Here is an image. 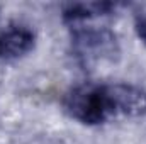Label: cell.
<instances>
[{"instance_id":"5b68a950","label":"cell","mask_w":146,"mask_h":144,"mask_svg":"<svg viewBox=\"0 0 146 144\" xmlns=\"http://www.w3.org/2000/svg\"><path fill=\"white\" fill-rule=\"evenodd\" d=\"M134 26H136V32H138L139 39L146 44V14L145 12L136 14V17H134Z\"/></svg>"},{"instance_id":"7a4b0ae2","label":"cell","mask_w":146,"mask_h":144,"mask_svg":"<svg viewBox=\"0 0 146 144\" xmlns=\"http://www.w3.org/2000/svg\"><path fill=\"white\" fill-rule=\"evenodd\" d=\"M72 44L76 58L85 63L99 61H114L119 56V44L115 34L107 27L85 26L83 22L72 24Z\"/></svg>"},{"instance_id":"277c9868","label":"cell","mask_w":146,"mask_h":144,"mask_svg":"<svg viewBox=\"0 0 146 144\" xmlns=\"http://www.w3.org/2000/svg\"><path fill=\"white\" fill-rule=\"evenodd\" d=\"M115 5L110 2H87V3H66L63 7V19L70 24L87 22L99 15H107Z\"/></svg>"},{"instance_id":"3957f363","label":"cell","mask_w":146,"mask_h":144,"mask_svg":"<svg viewBox=\"0 0 146 144\" xmlns=\"http://www.w3.org/2000/svg\"><path fill=\"white\" fill-rule=\"evenodd\" d=\"M34 32L24 26H12L0 32V59L10 61L26 56L34 48Z\"/></svg>"},{"instance_id":"6da1fadb","label":"cell","mask_w":146,"mask_h":144,"mask_svg":"<svg viewBox=\"0 0 146 144\" xmlns=\"http://www.w3.org/2000/svg\"><path fill=\"white\" fill-rule=\"evenodd\" d=\"M63 107L72 119L97 126L114 117L146 114V92L127 83H85L65 95Z\"/></svg>"}]
</instances>
